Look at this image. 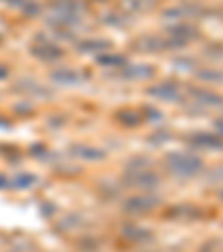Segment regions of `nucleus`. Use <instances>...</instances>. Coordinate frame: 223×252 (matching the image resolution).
<instances>
[{"label":"nucleus","instance_id":"nucleus-6","mask_svg":"<svg viewBox=\"0 0 223 252\" xmlns=\"http://www.w3.org/2000/svg\"><path fill=\"white\" fill-rule=\"evenodd\" d=\"M125 232H127V239H132V241H150V239H152V232H150V230L125 228Z\"/></svg>","mask_w":223,"mask_h":252},{"label":"nucleus","instance_id":"nucleus-1","mask_svg":"<svg viewBox=\"0 0 223 252\" xmlns=\"http://www.w3.org/2000/svg\"><path fill=\"white\" fill-rule=\"evenodd\" d=\"M167 167L179 176H192L201 170V158L188 152H174L167 157Z\"/></svg>","mask_w":223,"mask_h":252},{"label":"nucleus","instance_id":"nucleus-4","mask_svg":"<svg viewBox=\"0 0 223 252\" xmlns=\"http://www.w3.org/2000/svg\"><path fill=\"white\" fill-rule=\"evenodd\" d=\"M190 143L196 145V148H210V150H221L223 148V141L214 134H194L190 136Z\"/></svg>","mask_w":223,"mask_h":252},{"label":"nucleus","instance_id":"nucleus-12","mask_svg":"<svg viewBox=\"0 0 223 252\" xmlns=\"http://www.w3.org/2000/svg\"><path fill=\"white\" fill-rule=\"evenodd\" d=\"M219 129H221V132H223V123H219Z\"/></svg>","mask_w":223,"mask_h":252},{"label":"nucleus","instance_id":"nucleus-5","mask_svg":"<svg viewBox=\"0 0 223 252\" xmlns=\"http://www.w3.org/2000/svg\"><path fill=\"white\" fill-rule=\"evenodd\" d=\"M152 67L150 65H136V67H129V69L123 71V76L125 78H147L150 74H152Z\"/></svg>","mask_w":223,"mask_h":252},{"label":"nucleus","instance_id":"nucleus-9","mask_svg":"<svg viewBox=\"0 0 223 252\" xmlns=\"http://www.w3.org/2000/svg\"><path fill=\"white\" fill-rule=\"evenodd\" d=\"M74 154H78V157H90V158L103 157V152H98V150H90V148H74Z\"/></svg>","mask_w":223,"mask_h":252},{"label":"nucleus","instance_id":"nucleus-8","mask_svg":"<svg viewBox=\"0 0 223 252\" xmlns=\"http://www.w3.org/2000/svg\"><path fill=\"white\" fill-rule=\"evenodd\" d=\"M196 98L201 100V103H208V105H223V98H219V96L214 94H203V92H194Z\"/></svg>","mask_w":223,"mask_h":252},{"label":"nucleus","instance_id":"nucleus-10","mask_svg":"<svg viewBox=\"0 0 223 252\" xmlns=\"http://www.w3.org/2000/svg\"><path fill=\"white\" fill-rule=\"evenodd\" d=\"M96 63H100V65H121V63H123V56H119V54H116V58L114 56H96Z\"/></svg>","mask_w":223,"mask_h":252},{"label":"nucleus","instance_id":"nucleus-7","mask_svg":"<svg viewBox=\"0 0 223 252\" xmlns=\"http://www.w3.org/2000/svg\"><path fill=\"white\" fill-rule=\"evenodd\" d=\"M54 78L61 83H78L81 81V74H78V71H58Z\"/></svg>","mask_w":223,"mask_h":252},{"label":"nucleus","instance_id":"nucleus-3","mask_svg":"<svg viewBox=\"0 0 223 252\" xmlns=\"http://www.w3.org/2000/svg\"><path fill=\"white\" fill-rule=\"evenodd\" d=\"M159 203L157 196H134L125 203V210L127 212H145V210H152L154 205Z\"/></svg>","mask_w":223,"mask_h":252},{"label":"nucleus","instance_id":"nucleus-2","mask_svg":"<svg viewBox=\"0 0 223 252\" xmlns=\"http://www.w3.org/2000/svg\"><path fill=\"white\" fill-rule=\"evenodd\" d=\"M150 94L157 96L161 100H176L179 98V85L174 81H165V83H159V85L150 87Z\"/></svg>","mask_w":223,"mask_h":252},{"label":"nucleus","instance_id":"nucleus-11","mask_svg":"<svg viewBox=\"0 0 223 252\" xmlns=\"http://www.w3.org/2000/svg\"><path fill=\"white\" fill-rule=\"evenodd\" d=\"M107 47H109L107 40H100V43H94V40H92V43H81L78 45V49H107Z\"/></svg>","mask_w":223,"mask_h":252}]
</instances>
